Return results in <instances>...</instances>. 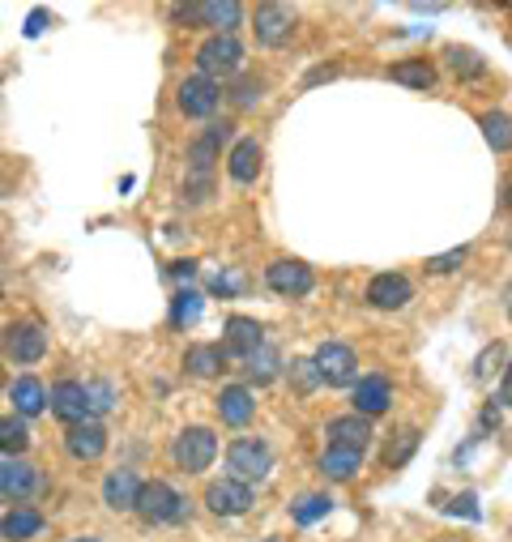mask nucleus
<instances>
[{"label":"nucleus","instance_id":"f3484780","mask_svg":"<svg viewBox=\"0 0 512 542\" xmlns=\"http://www.w3.org/2000/svg\"><path fill=\"white\" fill-rule=\"evenodd\" d=\"M265 282H269V291H278V295H308L312 291V269L303 265V261H274L265 269Z\"/></svg>","mask_w":512,"mask_h":542},{"label":"nucleus","instance_id":"72a5a7b5","mask_svg":"<svg viewBox=\"0 0 512 542\" xmlns=\"http://www.w3.org/2000/svg\"><path fill=\"white\" fill-rule=\"evenodd\" d=\"M448 65H453V73H461V77H478L487 65H483V56L478 52H470V47H448Z\"/></svg>","mask_w":512,"mask_h":542},{"label":"nucleus","instance_id":"4468645a","mask_svg":"<svg viewBox=\"0 0 512 542\" xmlns=\"http://www.w3.org/2000/svg\"><path fill=\"white\" fill-rule=\"evenodd\" d=\"M410 299H414V286L406 274H376L367 282V304L380 312H397V308H406Z\"/></svg>","mask_w":512,"mask_h":542},{"label":"nucleus","instance_id":"473e14b6","mask_svg":"<svg viewBox=\"0 0 512 542\" xmlns=\"http://www.w3.org/2000/svg\"><path fill=\"white\" fill-rule=\"evenodd\" d=\"M201 316V295L197 291H180L171 299V325L175 329H184V325H192Z\"/></svg>","mask_w":512,"mask_h":542},{"label":"nucleus","instance_id":"4c0bfd02","mask_svg":"<svg viewBox=\"0 0 512 542\" xmlns=\"http://www.w3.org/2000/svg\"><path fill=\"white\" fill-rule=\"evenodd\" d=\"M231 99L239 107H256V103H261V82H256V77H244V82L231 90Z\"/></svg>","mask_w":512,"mask_h":542},{"label":"nucleus","instance_id":"aec40b11","mask_svg":"<svg viewBox=\"0 0 512 542\" xmlns=\"http://www.w3.org/2000/svg\"><path fill=\"white\" fill-rule=\"evenodd\" d=\"M261 158H265V150H261V141H256V137L235 141V150L227 158V175L235 184H252L256 175H261Z\"/></svg>","mask_w":512,"mask_h":542},{"label":"nucleus","instance_id":"a211bd4d","mask_svg":"<svg viewBox=\"0 0 512 542\" xmlns=\"http://www.w3.org/2000/svg\"><path fill=\"white\" fill-rule=\"evenodd\" d=\"M329 444H338V449H367V440H372V419H363V414H338V419H329L325 427Z\"/></svg>","mask_w":512,"mask_h":542},{"label":"nucleus","instance_id":"f8f14e48","mask_svg":"<svg viewBox=\"0 0 512 542\" xmlns=\"http://www.w3.org/2000/svg\"><path fill=\"white\" fill-rule=\"evenodd\" d=\"M231 137H235V124H231V120H214L210 129H205V133L188 146V171H210V175H214L222 141H231Z\"/></svg>","mask_w":512,"mask_h":542},{"label":"nucleus","instance_id":"7c9ffc66","mask_svg":"<svg viewBox=\"0 0 512 542\" xmlns=\"http://www.w3.org/2000/svg\"><path fill=\"white\" fill-rule=\"evenodd\" d=\"M329 508H333V500L329 496H299L295 504H291V517L299 521V525H312V521H320V517H329Z\"/></svg>","mask_w":512,"mask_h":542},{"label":"nucleus","instance_id":"c03bdc74","mask_svg":"<svg viewBox=\"0 0 512 542\" xmlns=\"http://www.w3.org/2000/svg\"><path fill=\"white\" fill-rule=\"evenodd\" d=\"M73 542H99V538H73Z\"/></svg>","mask_w":512,"mask_h":542},{"label":"nucleus","instance_id":"dca6fc26","mask_svg":"<svg viewBox=\"0 0 512 542\" xmlns=\"http://www.w3.org/2000/svg\"><path fill=\"white\" fill-rule=\"evenodd\" d=\"M141 478L133 470H111L103 478V504L111 513H137V496H141Z\"/></svg>","mask_w":512,"mask_h":542},{"label":"nucleus","instance_id":"1a4fd4ad","mask_svg":"<svg viewBox=\"0 0 512 542\" xmlns=\"http://www.w3.org/2000/svg\"><path fill=\"white\" fill-rule=\"evenodd\" d=\"M205 504H210V513H218V517H244L252 508V487L227 474V478L205 487Z\"/></svg>","mask_w":512,"mask_h":542},{"label":"nucleus","instance_id":"393cba45","mask_svg":"<svg viewBox=\"0 0 512 542\" xmlns=\"http://www.w3.org/2000/svg\"><path fill=\"white\" fill-rule=\"evenodd\" d=\"M363 466V453L359 449H338V444H329L325 457H320V474L333 478V483H346V478H355Z\"/></svg>","mask_w":512,"mask_h":542},{"label":"nucleus","instance_id":"412c9836","mask_svg":"<svg viewBox=\"0 0 512 542\" xmlns=\"http://www.w3.org/2000/svg\"><path fill=\"white\" fill-rule=\"evenodd\" d=\"M9 402H13V414H22V419H35V414L47 410V389L43 380L35 376H18L9 385Z\"/></svg>","mask_w":512,"mask_h":542},{"label":"nucleus","instance_id":"ea45409f","mask_svg":"<svg viewBox=\"0 0 512 542\" xmlns=\"http://www.w3.org/2000/svg\"><path fill=\"white\" fill-rule=\"evenodd\" d=\"M491 363H500V346H487V355H483V359H478V363H474V376H478V380H483V376L491 372Z\"/></svg>","mask_w":512,"mask_h":542},{"label":"nucleus","instance_id":"2f4dec72","mask_svg":"<svg viewBox=\"0 0 512 542\" xmlns=\"http://www.w3.org/2000/svg\"><path fill=\"white\" fill-rule=\"evenodd\" d=\"M86 406H90V419L116 410V385H111V380H90L86 385Z\"/></svg>","mask_w":512,"mask_h":542},{"label":"nucleus","instance_id":"9b49d317","mask_svg":"<svg viewBox=\"0 0 512 542\" xmlns=\"http://www.w3.org/2000/svg\"><path fill=\"white\" fill-rule=\"evenodd\" d=\"M47 406H52V414H56L64 427H77V423L90 419L86 385H77V380H60V385H52V393H47Z\"/></svg>","mask_w":512,"mask_h":542},{"label":"nucleus","instance_id":"ddd939ff","mask_svg":"<svg viewBox=\"0 0 512 542\" xmlns=\"http://www.w3.org/2000/svg\"><path fill=\"white\" fill-rule=\"evenodd\" d=\"M180 18L188 22H201V26H214L218 35H235L239 18H244V9L235 5V0H205V5H188V9H175Z\"/></svg>","mask_w":512,"mask_h":542},{"label":"nucleus","instance_id":"6e6552de","mask_svg":"<svg viewBox=\"0 0 512 542\" xmlns=\"http://www.w3.org/2000/svg\"><path fill=\"white\" fill-rule=\"evenodd\" d=\"M218 103H222V90H218V82H210V77L192 73L180 82V111L188 120H210L218 111Z\"/></svg>","mask_w":512,"mask_h":542},{"label":"nucleus","instance_id":"7ed1b4c3","mask_svg":"<svg viewBox=\"0 0 512 542\" xmlns=\"http://www.w3.org/2000/svg\"><path fill=\"white\" fill-rule=\"evenodd\" d=\"M137 517H141V521H150V525L184 521V517H188V500H184L171 483L154 478V483H146V487H141V496H137Z\"/></svg>","mask_w":512,"mask_h":542},{"label":"nucleus","instance_id":"c9c22d12","mask_svg":"<svg viewBox=\"0 0 512 542\" xmlns=\"http://www.w3.org/2000/svg\"><path fill=\"white\" fill-rule=\"evenodd\" d=\"M414 449H419V432H402V440L384 449V461H389V466H402V461H406Z\"/></svg>","mask_w":512,"mask_h":542},{"label":"nucleus","instance_id":"37998d69","mask_svg":"<svg viewBox=\"0 0 512 542\" xmlns=\"http://www.w3.org/2000/svg\"><path fill=\"white\" fill-rule=\"evenodd\" d=\"M500 197H504V210H512V171L504 175V188H500Z\"/></svg>","mask_w":512,"mask_h":542},{"label":"nucleus","instance_id":"58836bf2","mask_svg":"<svg viewBox=\"0 0 512 542\" xmlns=\"http://www.w3.org/2000/svg\"><path fill=\"white\" fill-rule=\"evenodd\" d=\"M291 376H295V385H299V389H312V385H320V376H316V363H312V359H299V363H291Z\"/></svg>","mask_w":512,"mask_h":542},{"label":"nucleus","instance_id":"b1692460","mask_svg":"<svg viewBox=\"0 0 512 542\" xmlns=\"http://www.w3.org/2000/svg\"><path fill=\"white\" fill-rule=\"evenodd\" d=\"M39 530H43V513H39V508H30V504H18V508H9V513L0 517V538H5V542L35 538Z\"/></svg>","mask_w":512,"mask_h":542},{"label":"nucleus","instance_id":"f704fd0d","mask_svg":"<svg viewBox=\"0 0 512 542\" xmlns=\"http://www.w3.org/2000/svg\"><path fill=\"white\" fill-rule=\"evenodd\" d=\"M214 193V175L210 171H188L184 180V201H205Z\"/></svg>","mask_w":512,"mask_h":542},{"label":"nucleus","instance_id":"0eeeda50","mask_svg":"<svg viewBox=\"0 0 512 542\" xmlns=\"http://www.w3.org/2000/svg\"><path fill=\"white\" fill-rule=\"evenodd\" d=\"M43 487V478H39V470L30 466V461H22V457H9V461H0V500L5 504H26L35 491Z\"/></svg>","mask_w":512,"mask_h":542},{"label":"nucleus","instance_id":"a19ab883","mask_svg":"<svg viewBox=\"0 0 512 542\" xmlns=\"http://www.w3.org/2000/svg\"><path fill=\"white\" fill-rule=\"evenodd\" d=\"M495 402L512 406V363H508V372H504V385H500V393H495Z\"/></svg>","mask_w":512,"mask_h":542},{"label":"nucleus","instance_id":"a18cd8bd","mask_svg":"<svg viewBox=\"0 0 512 542\" xmlns=\"http://www.w3.org/2000/svg\"><path fill=\"white\" fill-rule=\"evenodd\" d=\"M0 380H5V368H0Z\"/></svg>","mask_w":512,"mask_h":542},{"label":"nucleus","instance_id":"e433bc0d","mask_svg":"<svg viewBox=\"0 0 512 542\" xmlns=\"http://www.w3.org/2000/svg\"><path fill=\"white\" fill-rule=\"evenodd\" d=\"M466 257H470V248L461 244V248H453V252H440V257H431L427 269H431V274H453V269L466 261Z\"/></svg>","mask_w":512,"mask_h":542},{"label":"nucleus","instance_id":"c756f323","mask_svg":"<svg viewBox=\"0 0 512 542\" xmlns=\"http://www.w3.org/2000/svg\"><path fill=\"white\" fill-rule=\"evenodd\" d=\"M278 368H282V355H278V350L269 346V342H265L261 350H252V355L244 359V376L256 380V385H269V380L278 376Z\"/></svg>","mask_w":512,"mask_h":542},{"label":"nucleus","instance_id":"49530a36","mask_svg":"<svg viewBox=\"0 0 512 542\" xmlns=\"http://www.w3.org/2000/svg\"><path fill=\"white\" fill-rule=\"evenodd\" d=\"M0 299H5V291H0Z\"/></svg>","mask_w":512,"mask_h":542},{"label":"nucleus","instance_id":"4be33fe9","mask_svg":"<svg viewBox=\"0 0 512 542\" xmlns=\"http://www.w3.org/2000/svg\"><path fill=\"white\" fill-rule=\"evenodd\" d=\"M393 402V389L384 376H363L355 385V414H363V419H372V414H384Z\"/></svg>","mask_w":512,"mask_h":542},{"label":"nucleus","instance_id":"bb28decb","mask_svg":"<svg viewBox=\"0 0 512 542\" xmlns=\"http://www.w3.org/2000/svg\"><path fill=\"white\" fill-rule=\"evenodd\" d=\"M30 449V427L22 414H0V453L5 457H22Z\"/></svg>","mask_w":512,"mask_h":542},{"label":"nucleus","instance_id":"6ab92c4d","mask_svg":"<svg viewBox=\"0 0 512 542\" xmlns=\"http://www.w3.org/2000/svg\"><path fill=\"white\" fill-rule=\"evenodd\" d=\"M265 346V329L248 321V316H231L227 321V338H222V350L227 355H239V359H248L252 350H261Z\"/></svg>","mask_w":512,"mask_h":542},{"label":"nucleus","instance_id":"9d476101","mask_svg":"<svg viewBox=\"0 0 512 542\" xmlns=\"http://www.w3.org/2000/svg\"><path fill=\"white\" fill-rule=\"evenodd\" d=\"M252 30H256V43H265V47L291 43V35H295V9H286V5H261V9L252 13Z\"/></svg>","mask_w":512,"mask_h":542},{"label":"nucleus","instance_id":"a878e982","mask_svg":"<svg viewBox=\"0 0 512 542\" xmlns=\"http://www.w3.org/2000/svg\"><path fill=\"white\" fill-rule=\"evenodd\" d=\"M184 368L197 376V380H210V376H218V368H227V350L222 346H188L184 350Z\"/></svg>","mask_w":512,"mask_h":542},{"label":"nucleus","instance_id":"423d86ee","mask_svg":"<svg viewBox=\"0 0 512 542\" xmlns=\"http://www.w3.org/2000/svg\"><path fill=\"white\" fill-rule=\"evenodd\" d=\"M0 350H5V359H13V363H39L47 355V333L35 321H13L0 333Z\"/></svg>","mask_w":512,"mask_h":542},{"label":"nucleus","instance_id":"f03ea898","mask_svg":"<svg viewBox=\"0 0 512 542\" xmlns=\"http://www.w3.org/2000/svg\"><path fill=\"white\" fill-rule=\"evenodd\" d=\"M214 457H218V436L210 432V427H184V432L175 436V444H171V461L184 474L210 470Z\"/></svg>","mask_w":512,"mask_h":542},{"label":"nucleus","instance_id":"20e7f679","mask_svg":"<svg viewBox=\"0 0 512 542\" xmlns=\"http://www.w3.org/2000/svg\"><path fill=\"white\" fill-rule=\"evenodd\" d=\"M316 376H320V385H329V389H350V385H359V359H355V350H350L346 342H325L316 350Z\"/></svg>","mask_w":512,"mask_h":542},{"label":"nucleus","instance_id":"5701e85b","mask_svg":"<svg viewBox=\"0 0 512 542\" xmlns=\"http://www.w3.org/2000/svg\"><path fill=\"white\" fill-rule=\"evenodd\" d=\"M214 406H218V419L231 423V427H244V423L252 419V410H256L252 393H248L244 385H227V389L214 397Z\"/></svg>","mask_w":512,"mask_h":542},{"label":"nucleus","instance_id":"79ce46f5","mask_svg":"<svg viewBox=\"0 0 512 542\" xmlns=\"http://www.w3.org/2000/svg\"><path fill=\"white\" fill-rule=\"evenodd\" d=\"M43 9H35V13H30V22H26V35H39V30H43Z\"/></svg>","mask_w":512,"mask_h":542},{"label":"nucleus","instance_id":"cd10ccee","mask_svg":"<svg viewBox=\"0 0 512 542\" xmlns=\"http://www.w3.org/2000/svg\"><path fill=\"white\" fill-rule=\"evenodd\" d=\"M478 124H483V137L495 154H512V116H504V111H483Z\"/></svg>","mask_w":512,"mask_h":542},{"label":"nucleus","instance_id":"f257e3e1","mask_svg":"<svg viewBox=\"0 0 512 542\" xmlns=\"http://www.w3.org/2000/svg\"><path fill=\"white\" fill-rule=\"evenodd\" d=\"M227 470H231V478H239V483H248V487L261 483V478H269V470H274V449L256 436H239L227 444Z\"/></svg>","mask_w":512,"mask_h":542},{"label":"nucleus","instance_id":"39448f33","mask_svg":"<svg viewBox=\"0 0 512 542\" xmlns=\"http://www.w3.org/2000/svg\"><path fill=\"white\" fill-rule=\"evenodd\" d=\"M239 65H244V47H239L235 35H210L197 47V69L201 77H231Z\"/></svg>","mask_w":512,"mask_h":542},{"label":"nucleus","instance_id":"2eb2a0df","mask_svg":"<svg viewBox=\"0 0 512 542\" xmlns=\"http://www.w3.org/2000/svg\"><path fill=\"white\" fill-rule=\"evenodd\" d=\"M64 449H69L73 461H99L107 449V427L99 419H86L64 432Z\"/></svg>","mask_w":512,"mask_h":542},{"label":"nucleus","instance_id":"c85d7f7f","mask_svg":"<svg viewBox=\"0 0 512 542\" xmlns=\"http://www.w3.org/2000/svg\"><path fill=\"white\" fill-rule=\"evenodd\" d=\"M389 82L410 86V90H431L436 86V69H431L427 60H402V65L389 69Z\"/></svg>","mask_w":512,"mask_h":542}]
</instances>
